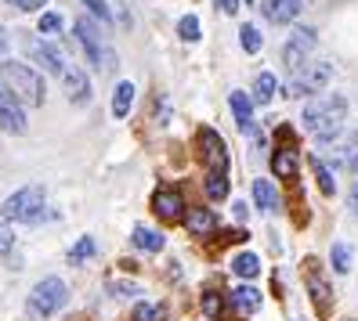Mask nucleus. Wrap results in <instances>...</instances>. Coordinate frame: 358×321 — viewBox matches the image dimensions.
<instances>
[{
    "label": "nucleus",
    "instance_id": "f257e3e1",
    "mask_svg": "<svg viewBox=\"0 0 358 321\" xmlns=\"http://www.w3.org/2000/svg\"><path fill=\"white\" fill-rule=\"evenodd\" d=\"M304 130L315 141H333L336 134L344 130V119H348V101L341 94H322L304 105Z\"/></svg>",
    "mask_w": 358,
    "mask_h": 321
},
{
    "label": "nucleus",
    "instance_id": "f03ea898",
    "mask_svg": "<svg viewBox=\"0 0 358 321\" xmlns=\"http://www.w3.org/2000/svg\"><path fill=\"white\" fill-rule=\"evenodd\" d=\"M0 83H4L22 105H44V76H40V69L29 66V61L4 58L0 61Z\"/></svg>",
    "mask_w": 358,
    "mask_h": 321
},
{
    "label": "nucleus",
    "instance_id": "7ed1b4c3",
    "mask_svg": "<svg viewBox=\"0 0 358 321\" xmlns=\"http://www.w3.org/2000/svg\"><path fill=\"white\" fill-rule=\"evenodd\" d=\"M44 217V188L40 184H29V188H18L11 199H4L0 206V224H29V221H40Z\"/></svg>",
    "mask_w": 358,
    "mask_h": 321
},
{
    "label": "nucleus",
    "instance_id": "20e7f679",
    "mask_svg": "<svg viewBox=\"0 0 358 321\" xmlns=\"http://www.w3.org/2000/svg\"><path fill=\"white\" fill-rule=\"evenodd\" d=\"M66 304H69V285L62 282V278H44V282H36L33 292H29V314L33 318H51Z\"/></svg>",
    "mask_w": 358,
    "mask_h": 321
},
{
    "label": "nucleus",
    "instance_id": "39448f33",
    "mask_svg": "<svg viewBox=\"0 0 358 321\" xmlns=\"http://www.w3.org/2000/svg\"><path fill=\"white\" fill-rule=\"evenodd\" d=\"M333 80L329 61H308L304 69H297L286 83V98H304V94H319L326 91V83Z\"/></svg>",
    "mask_w": 358,
    "mask_h": 321
},
{
    "label": "nucleus",
    "instance_id": "423d86ee",
    "mask_svg": "<svg viewBox=\"0 0 358 321\" xmlns=\"http://www.w3.org/2000/svg\"><path fill=\"white\" fill-rule=\"evenodd\" d=\"M76 40H80V47H83V54H87V61L91 66H98V69H113V61H116V54L109 51V47H101V33L87 22V18H76Z\"/></svg>",
    "mask_w": 358,
    "mask_h": 321
},
{
    "label": "nucleus",
    "instance_id": "0eeeda50",
    "mask_svg": "<svg viewBox=\"0 0 358 321\" xmlns=\"http://www.w3.org/2000/svg\"><path fill=\"white\" fill-rule=\"evenodd\" d=\"M311 51H315V29H311V26L293 29V36L286 40V47H282V61H286V69H289V73L304 69Z\"/></svg>",
    "mask_w": 358,
    "mask_h": 321
},
{
    "label": "nucleus",
    "instance_id": "6e6552de",
    "mask_svg": "<svg viewBox=\"0 0 358 321\" xmlns=\"http://www.w3.org/2000/svg\"><path fill=\"white\" fill-rule=\"evenodd\" d=\"M0 130H4V134H15V137H22V134L29 130L22 101H18L8 87H0Z\"/></svg>",
    "mask_w": 358,
    "mask_h": 321
},
{
    "label": "nucleus",
    "instance_id": "1a4fd4ad",
    "mask_svg": "<svg viewBox=\"0 0 358 321\" xmlns=\"http://www.w3.org/2000/svg\"><path fill=\"white\" fill-rule=\"evenodd\" d=\"M26 51H29V58L36 61V66L44 73H51V76H62L66 66H69V61L62 58V51L55 44H44V40H26Z\"/></svg>",
    "mask_w": 358,
    "mask_h": 321
},
{
    "label": "nucleus",
    "instance_id": "9d476101",
    "mask_svg": "<svg viewBox=\"0 0 358 321\" xmlns=\"http://www.w3.org/2000/svg\"><path fill=\"white\" fill-rule=\"evenodd\" d=\"M62 91H66V98H69L73 105H87V101H91V80H87V69L66 66V73H62Z\"/></svg>",
    "mask_w": 358,
    "mask_h": 321
},
{
    "label": "nucleus",
    "instance_id": "9b49d317",
    "mask_svg": "<svg viewBox=\"0 0 358 321\" xmlns=\"http://www.w3.org/2000/svg\"><path fill=\"white\" fill-rule=\"evenodd\" d=\"M152 209H156L159 221H171V224L185 221V199H181V191H174V188H156Z\"/></svg>",
    "mask_w": 358,
    "mask_h": 321
},
{
    "label": "nucleus",
    "instance_id": "f8f14e48",
    "mask_svg": "<svg viewBox=\"0 0 358 321\" xmlns=\"http://www.w3.org/2000/svg\"><path fill=\"white\" fill-rule=\"evenodd\" d=\"M199 148H203V159L210 170H224L228 166V152H224V141L214 130H199Z\"/></svg>",
    "mask_w": 358,
    "mask_h": 321
},
{
    "label": "nucleus",
    "instance_id": "ddd939ff",
    "mask_svg": "<svg viewBox=\"0 0 358 321\" xmlns=\"http://www.w3.org/2000/svg\"><path fill=\"white\" fill-rule=\"evenodd\" d=\"M301 8H304V0H264V15H268V22H275V26L293 22V18L301 15Z\"/></svg>",
    "mask_w": 358,
    "mask_h": 321
},
{
    "label": "nucleus",
    "instance_id": "4468645a",
    "mask_svg": "<svg viewBox=\"0 0 358 321\" xmlns=\"http://www.w3.org/2000/svg\"><path fill=\"white\" fill-rule=\"evenodd\" d=\"M185 227L188 234H210L217 227V217H214V209H206V206H192L185 213Z\"/></svg>",
    "mask_w": 358,
    "mask_h": 321
},
{
    "label": "nucleus",
    "instance_id": "2eb2a0df",
    "mask_svg": "<svg viewBox=\"0 0 358 321\" xmlns=\"http://www.w3.org/2000/svg\"><path fill=\"white\" fill-rule=\"evenodd\" d=\"M231 112H236V123L243 134H254V105H250V98L243 91H231Z\"/></svg>",
    "mask_w": 358,
    "mask_h": 321
},
{
    "label": "nucleus",
    "instance_id": "dca6fc26",
    "mask_svg": "<svg viewBox=\"0 0 358 321\" xmlns=\"http://www.w3.org/2000/svg\"><path fill=\"white\" fill-rule=\"evenodd\" d=\"M231 307H236L239 314H257V311H261V292H257L254 285L231 289Z\"/></svg>",
    "mask_w": 358,
    "mask_h": 321
},
{
    "label": "nucleus",
    "instance_id": "f3484780",
    "mask_svg": "<svg viewBox=\"0 0 358 321\" xmlns=\"http://www.w3.org/2000/svg\"><path fill=\"white\" fill-rule=\"evenodd\" d=\"M308 289H311V299H315V307H319V314H329V307H333V296H329L326 278L311 271V274H308Z\"/></svg>",
    "mask_w": 358,
    "mask_h": 321
},
{
    "label": "nucleus",
    "instance_id": "a211bd4d",
    "mask_svg": "<svg viewBox=\"0 0 358 321\" xmlns=\"http://www.w3.org/2000/svg\"><path fill=\"white\" fill-rule=\"evenodd\" d=\"M131 105H134V83L123 80V83H116V91H113V116L123 119L131 112Z\"/></svg>",
    "mask_w": 358,
    "mask_h": 321
},
{
    "label": "nucleus",
    "instance_id": "6ab92c4d",
    "mask_svg": "<svg viewBox=\"0 0 358 321\" xmlns=\"http://www.w3.org/2000/svg\"><path fill=\"white\" fill-rule=\"evenodd\" d=\"M131 242H134L138 249H145V253H159L166 239H163L159 231H152V227H145V224H138V227H134V234H131Z\"/></svg>",
    "mask_w": 358,
    "mask_h": 321
},
{
    "label": "nucleus",
    "instance_id": "aec40b11",
    "mask_svg": "<svg viewBox=\"0 0 358 321\" xmlns=\"http://www.w3.org/2000/svg\"><path fill=\"white\" fill-rule=\"evenodd\" d=\"M271 166H275V177H286V181L297 177V152H293V148H279Z\"/></svg>",
    "mask_w": 358,
    "mask_h": 321
},
{
    "label": "nucleus",
    "instance_id": "412c9836",
    "mask_svg": "<svg viewBox=\"0 0 358 321\" xmlns=\"http://www.w3.org/2000/svg\"><path fill=\"white\" fill-rule=\"evenodd\" d=\"M254 202L264 209V213H271L279 206V199H275V188H271V181H264V177H257L254 181Z\"/></svg>",
    "mask_w": 358,
    "mask_h": 321
},
{
    "label": "nucleus",
    "instance_id": "4be33fe9",
    "mask_svg": "<svg viewBox=\"0 0 358 321\" xmlns=\"http://www.w3.org/2000/svg\"><path fill=\"white\" fill-rule=\"evenodd\" d=\"M203 188H206L210 199H224V195H228V174H224V170H210L206 181H203Z\"/></svg>",
    "mask_w": 358,
    "mask_h": 321
},
{
    "label": "nucleus",
    "instance_id": "5701e85b",
    "mask_svg": "<svg viewBox=\"0 0 358 321\" xmlns=\"http://www.w3.org/2000/svg\"><path fill=\"white\" fill-rule=\"evenodd\" d=\"M231 271H236L239 278H257L261 260H257L254 253H239V256H231Z\"/></svg>",
    "mask_w": 358,
    "mask_h": 321
},
{
    "label": "nucleus",
    "instance_id": "b1692460",
    "mask_svg": "<svg viewBox=\"0 0 358 321\" xmlns=\"http://www.w3.org/2000/svg\"><path fill=\"white\" fill-rule=\"evenodd\" d=\"M271 98H275V76H271V73H261V76L254 80V101L268 105Z\"/></svg>",
    "mask_w": 358,
    "mask_h": 321
},
{
    "label": "nucleus",
    "instance_id": "393cba45",
    "mask_svg": "<svg viewBox=\"0 0 358 321\" xmlns=\"http://www.w3.org/2000/svg\"><path fill=\"white\" fill-rule=\"evenodd\" d=\"M94 249H98V246H94V239H91V234H83V239L69 249V264H73V267H80L83 260H91V256H94Z\"/></svg>",
    "mask_w": 358,
    "mask_h": 321
},
{
    "label": "nucleus",
    "instance_id": "a878e982",
    "mask_svg": "<svg viewBox=\"0 0 358 321\" xmlns=\"http://www.w3.org/2000/svg\"><path fill=\"white\" fill-rule=\"evenodd\" d=\"M329 260H333L336 274H348V271H351V246H348V242H333Z\"/></svg>",
    "mask_w": 358,
    "mask_h": 321
},
{
    "label": "nucleus",
    "instance_id": "bb28decb",
    "mask_svg": "<svg viewBox=\"0 0 358 321\" xmlns=\"http://www.w3.org/2000/svg\"><path fill=\"white\" fill-rule=\"evenodd\" d=\"M239 44H243V51L257 54V51H261V33H257V26H243V29H239Z\"/></svg>",
    "mask_w": 358,
    "mask_h": 321
},
{
    "label": "nucleus",
    "instance_id": "cd10ccee",
    "mask_svg": "<svg viewBox=\"0 0 358 321\" xmlns=\"http://www.w3.org/2000/svg\"><path fill=\"white\" fill-rule=\"evenodd\" d=\"M178 33H181V40L196 44V40H199V18H196V15H185L181 22H178Z\"/></svg>",
    "mask_w": 358,
    "mask_h": 321
},
{
    "label": "nucleus",
    "instance_id": "c85d7f7f",
    "mask_svg": "<svg viewBox=\"0 0 358 321\" xmlns=\"http://www.w3.org/2000/svg\"><path fill=\"white\" fill-rule=\"evenodd\" d=\"M311 170H315V177H319V188H322V195H333L336 191V184H333V177H329V170L319 163V159H311Z\"/></svg>",
    "mask_w": 358,
    "mask_h": 321
},
{
    "label": "nucleus",
    "instance_id": "c756f323",
    "mask_svg": "<svg viewBox=\"0 0 358 321\" xmlns=\"http://www.w3.org/2000/svg\"><path fill=\"white\" fill-rule=\"evenodd\" d=\"M40 33H48V36L62 33V15L58 11H44V15H40Z\"/></svg>",
    "mask_w": 358,
    "mask_h": 321
},
{
    "label": "nucleus",
    "instance_id": "7c9ffc66",
    "mask_svg": "<svg viewBox=\"0 0 358 321\" xmlns=\"http://www.w3.org/2000/svg\"><path fill=\"white\" fill-rule=\"evenodd\" d=\"M203 314L214 318V321L221 318V296L217 292H203Z\"/></svg>",
    "mask_w": 358,
    "mask_h": 321
},
{
    "label": "nucleus",
    "instance_id": "2f4dec72",
    "mask_svg": "<svg viewBox=\"0 0 358 321\" xmlns=\"http://www.w3.org/2000/svg\"><path fill=\"white\" fill-rule=\"evenodd\" d=\"M134 321H159V307L156 304H138L134 307Z\"/></svg>",
    "mask_w": 358,
    "mask_h": 321
},
{
    "label": "nucleus",
    "instance_id": "473e14b6",
    "mask_svg": "<svg viewBox=\"0 0 358 321\" xmlns=\"http://www.w3.org/2000/svg\"><path fill=\"white\" fill-rule=\"evenodd\" d=\"M11 8H18V11H44V4L48 0H8Z\"/></svg>",
    "mask_w": 358,
    "mask_h": 321
},
{
    "label": "nucleus",
    "instance_id": "72a5a7b5",
    "mask_svg": "<svg viewBox=\"0 0 358 321\" xmlns=\"http://www.w3.org/2000/svg\"><path fill=\"white\" fill-rule=\"evenodd\" d=\"M109 289H113V296H134V292H141L134 282H109Z\"/></svg>",
    "mask_w": 358,
    "mask_h": 321
},
{
    "label": "nucleus",
    "instance_id": "f704fd0d",
    "mask_svg": "<svg viewBox=\"0 0 358 321\" xmlns=\"http://www.w3.org/2000/svg\"><path fill=\"white\" fill-rule=\"evenodd\" d=\"M217 4H221L224 15H236V11H239V0H217Z\"/></svg>",
    "mask_w": 358,
    "mask_h": 321
},
{
    "label": "nucleus",
    "instance_id": "c9c22d12",
    "mask_svg": "<svg viewBox=\"0 0 358 321\" xmlns=\"http://www.w3.org/2000/svg\"><path fill=\"white\" fill-rule=\"evenodd\" d=\"M8 249H11V234H8L4 227H0V256H4Z\"/></svg>",
    "mask_w": 358,
    "mask_h": 321
},
{
    "label": "nucleus",
    "instance_id": "e433bc0d",
    "mask_svg": "<svg viewBox=\"0 0 358 321\" xmlns=\"http://www.w3.org/2000/svg\"><path fill=\"white\" fill-rule=\"evenodd\" d=\"M8 51V33H4V26H0V54Z\"/></svg>",
    "mask_w": 358,
    "mask_h": 321
},
{
    "label": "nucleus",
    "instance_id": "4c0bfd02",
    "mask_svg": "<svg viewBox=\"0 0 358 321\" xmlns=\"http://www.w3.org/2000/svg\"><path fill=\"white\" fill-rule=\"evenodd\" d=\"M297 321H304V318H297Z\"/></svg>",
    "mask_w": 358,
    "mask_h": 321
}]
</instances>
